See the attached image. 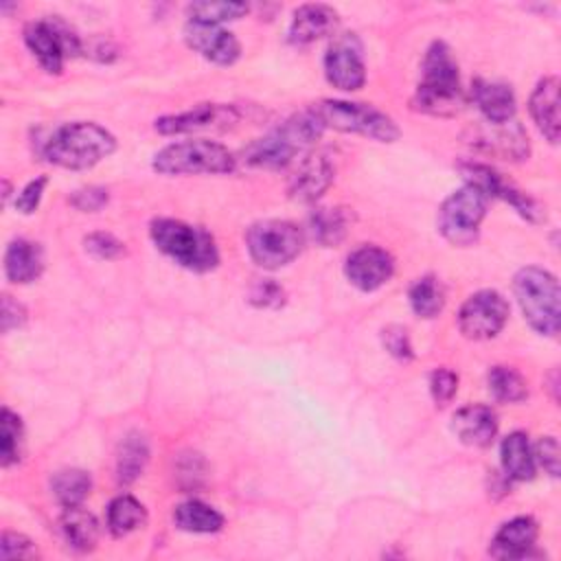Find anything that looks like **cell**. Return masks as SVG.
Listing matches in <instances>:
<instances>
[{
	"label": "cell",
	"mask_w": 561,
	"mask_h": 561,
	"mask_svg": "<svg viewBox=\"0 0 561 561\" xmlns=\"http://www.w3.org/2000/svg\"><path fill=\"white\" fill-rule=\"evenodd\" d=\"M116 149V138L101 125L92 121H75L59 125L44 140L42 153L50 164L61 169H90L103 158L112 156Z\"/></svg>",
	"instance_id": "3"
},
{
	"label": "cell",
	"mask_w": 561,
	"mask_h": 561,
	"mask_svg": "<svg viewBox=\"0 0 561 561\" xmlns=\"http://www.w3.org/2000/svg\"><path fill=\"white\" fill-rule=\"evenodd\" d=\"M327 81L344 92L359 90L366 81V66L362 57V42L355 33L337 35L324 53Z\"/></svg>",
	"instance_id": "13"
},
{
	"label": "cell",
	"mask_w": 561,
	"mask_h": 561,
	"mask_svg": "<svg viewBox=\"0 0 561 561\" xmlns=\"http://www.w3.org/2000/svg\"><path fill=\"white\" fill-rule=\"evenodd\" d=\"M50 486L57 502L66 508V506H79L88 497L92 489V480L81 469H64L53 476Z\"/></svg>",
	"instance_id": "31"
},
{
	"label": "cell",
	"mask_w": 561,
	"mask_h": 561,
	"mask_svg": "<svg viewBox=\"0 0 561 561\" xmlns=\"http://www.w3.org/2000/svg\"><path fill=\"white\" fill-rule=\"evenodd\" d=\"M530 116L539 131L550 140L557 142L561 134V114H559V79L557 77H543L528 101Z\"/></svg>",
	"instance_id": "19"
},
{
	"label": "cell",
	"mask_w": 561,
	"mask_h": 561,
	"mask_svg": "<svg viewBox=\"0 0 561 561\" xmlns=\"http://www.w3.org/2000/svg\"><path fill=\"white\" fill-rule=\"evenodd\" d=\"M394 261L379 245H362L353 250L344 263L348 283L362 291H375L392 278Z\"/></svg>",
	"instance_id": "15"
},
{
	"label": "cell",
	"mask_w": 561,
	"mask_h": 561,
	"mask_svg": "<svg viewBox=\"0 0 561 561\" xmlns=\"http://www.w3.org/2000/svg\"><path fill=\"white\" fill-rule=\"evenodd\" d=\"M324 127H333L346 134H362L379 142H394L399 138L397 123L381 110L368 103H351L337 99H324L313 105Z\"/></svg>",
	"instance_id": "7"
},
{
	"label": "cell",
	"mask_w": 561,
	"mask_h": 561,
	"mask_svg": "<svg viewBox=\"0 0 561 561\" xmlns=\"http://www.w3.org/2000/svg\"><path fill=\"white\" fill-rule=\"evenodd\" d=\"M506 320H508V302L495 289H482L471 294L458 311L460 333L469 340L495 337L506 324Z\"/></svg>",
	"instance_id": "11"
},
{
	"label": "cell",
	"mask_w": 561,
	"mask_h": 561,
	"mask_svg": "<svg viewBox=\"0 0 561 561\" xmlns=\"http://www.w3.org/2000/svg\"><path fill=\"white\" fill-rule=\"evenodd\" d=\"M149 234L160 252L191 272H210L219 263L217 245L204 228L162 217L151 221Z\"/></svg>",
	"instance_id": "4"
},
{
	"label": "cell",
	"mask_w": 561,
	"mask_h": 561,
	"mask_svg": "<svg viewBox=\"0 0 561 561\" xmlns=\"http://www.w3.org/2000/svg\"><path fill=\"white\" fill-rule=\"evenodd\" d=\"M145 506L131 495H118L107 506V528L114 537H125L145 524Z\"/></svg>",
	"instance_id": "29"
},
{
	"label": "cell",
	"mask_w": 561,
	"mask_h": 561,
	"mask_svg": "<svg viewBox=\"0 0 561 561\" xmlns=\"http://www.w3.org/2000/svg\"><path fill=\"white\" fill-rule=\"evenodd\" d=\"M248 252L252 261L265 270H276L294 261L302 245L305 234L302 230L285 219H263L250 226L245 234Z\"/></svg>",
	"instance_id": "8"
},
{
	"label": "cell",
	"mask_w": 561,
	"mask_h": 561,
	"mask_svg": "<svg viewBox=\"0 0 561 561\" xmlns=\"http://www.w3.org/2000/svg\"><path fill=\"white\" fill-rule=\"evenodd\" d=\"M500 458H502V469L506 478L511 480H533L535 478V456L528 443V436L524 432H511L502 445H500Z\"/></svg>",
	"instance_id": "24"
},
{
	"label": "cell",
	"mask_w": 561,
	"mask_h": 561,
	"mask_svg": "<svg viewBox=\"0 0 561 561\" xmlns=\"http://www.w3.org/2000/svg\"><path fill=\"white\" fill-rule=\"evenodd\" d=\"M59 528L70 548L79 552H88L96 546L99 539V522L96 517L79 506H66L59 519Z\"/></svg>",
	"instance_id": "25"
},
{
	"label": "cell",
	"mask_w": 561,
	"mask_h": 561,
	"mask_svg": "<svg viewBox=\"0 0 561 561\" xmlns=\"http://www.w3.org/2000/svg\"><path fill=\"white\" fill-rule=\"evenodd\" d=\"M0 320H2V333H9L11 329H18V327L24 324L26 309L20 302H15L11 296H2V316H0Z\"/></svg>",
	"instance_id": "43"
},
{
	"label": "cell",
	"mask_w": 561,
	"mask_h": 561,
	"mask_svg": "<svg viewBox=\"0 0 561 561\" xmlns=\"http://www.w3.org/2000/svg\"><path fill=\"white\" fill-rule=\"evenodd\" d=\"M324 123L313 107L294 114L280 127L256 138L243 151V160L256 169H283L294 162L296 156L316 145L324 131Z\"/></svg>",
	"instance_id": "2"
},
{
	"label": "cell",
	"mask_w": 561,
	"mask_h": 561,
	"mask_svg": "<svg viewBox=\"0 0 561 561\" xmlns=\"http://www.w3.org/2000/svg\"><path fill=\"white\" fill-rule=\"evenodd\" d=\"M539 535V526L533 517L519 515L500 526L491 541V557L495 559H526L533 557V548Z\"/></svg>",
	"instance_id": "17"
},
{
	"label": "cell",
	"mask_w": 561,
	"mask_h": 561,
	"mask_svg": "<svg viewBox=\"0 0 561 561\" xmlns=\"http://www.w3.org/2000/svg\"><path fill=\"white\" fill-rule=\"evenodd\" d=\"M46 184H48V180H46L44 175L31 180V182L18 193V197H15V208H18L22 215L35 213L37 206H39V199H42V195H44Z\"/></svg>",
	"instance_id": "40"
},
{
	"label": "cell",
	"mask_w": 561,
	"mask_h": 561,
	"mask_svg": "<svg viewBox=\"0 0 561 561\" xmlns=\"http://www.w3.org/2000/svg\"><path fill=\"white\" fill-rule=\"evenodd\" d=\"M412 105L432 116H454L465 105L458 64L445 42H432L421 64V81Z\"/></svg>",
	"instance_id": "1"
},
{
	"label": "cell",
	"mask_w": 561,
	"mask_h": 561,
	"mask_svg": "<svg viewBox=\"0 0 561 561\" xmlns=\"http://www.w3.org/2000/svg\"><path fill=\"white\" fill-rule=\"evenodd\" d=\"M24 42L39 66L50 75H59L66 57H72L81 50L79 37L57 18L28 22L24 26Z\"/></svg>",
	"instance_id": "10"
},
{
	"label": "cell",
	"mask_w": 561,
	"mask_h": 561,
	"mask_svg": "<svg viewBox=\"0 0 561 561\" xmlns=\"http://www.w3.org/2000/svg\"><path fill=\"white\" fill-rule=\"evenodd\" d=\"M230 121L232 116V107L226 105H215V103H199L193 105L186 112H178V114H169V116H160L156 118V131L162 136H175V134H188L195 129H204L210 127L219 121Z\"/></svg>",
	"instance_id": "20"
},
{
	"label": "cell",
	"mask_w": 561,
	"mask_h": 561,
	"mask_svg": "<svg viewBox=\"0 0 561 561\" xmlns=\"http://www.w3.org/2000/svg\"><path fill=\"white\" fill-rule=\"evenodd\" d=\"M467 142L480 153L500 158V160H524L530 153V142L526 129L517 121L506 123H480L469 129Z\"/></svg>",
	"instance_id": "12"
},
{
	"label": "cell",
	"mask_w": 561,
	"mask_h": 561,
	"mask_svg": "<svg viewBox=\"0 0 561 561\" xmlns=\"http://www.w3.org/2000/svg\"><path fill=\"white\" fill-rule=\"evenodd\" d=\"M2 559L9 561V559H33L37 554L33 541L20 533H11V530H4L2 533Z\"/></svg>",
	"instance_id": "38"
},
{
	"label": "cell",
	"mask_w": 561,
	"mask_h": 561,
	"mask_svg": "<svg viewBox=\"0 0 561 561\" xmlns=\"http://www.w3.org/2000/svg\"><path fill=\"white\" fill-rule=\"evenodd\" d=\"M250 300L256 307H278L283 302V289L274 280H259L252 287Z\"/></svg>",
	"instance_id": "42"
},
{
	"label": "cell",
	"mask_w": 561,
	"mask_h": 561,
	"mask_svg": "<svg viewBox=\"0 0 561 561\" xmlns=\"http://www.w3.org/2000/svg\"><path fill=\"white\" fill-rule=\"evenodd\" d=\"M458 390V375L451 373L449 368H436L430 375V392L436 405H447Z\"/></svg>",
	"instance_id": "36"
},
{
	"label": "cell",
	"mask_w": 561,
	"mask_h": 561,
	"mask_svg": "<svg viewBox=\"0 0 561 561\" xmlns=\"http://www.w3.org/2000/svg\"><path fill=\"white\" fill-rule=\"evenodd\" d=\"M337 26V11L329 4H302L294 11L289 24V39L298 46L311 44Z\"/></svg>",
	"instance_id": "21"
},
{
	"label": "cell",
	"mask_w": 561,
	"mask_h": 561,
	"mask_svg": "<svg viewBox=\"0 0 561 561\" xmlns=\"http://www.w3.org/2000/svg\"><path fill=\"white\" fill-rule=\"evenodd\" d=\"M471 99L489 123H506L515 116V94L511 85L502 81L476 79L471 85Z\"/></svg>",
	"instance_id": "22"
},
{
	"label": "cell",
	"mask_w": 561,
	"mask_h": 561,
	"mask_svg": "<svg viewBox=\"0 0 561 561\" xmlns=\"http://www.w3.org/2000/svg\"><path fill=\"white\" fill-rule=\"evenodd\" d=\"M381 337H383V346L386 351L397 357V359H410L412 357V344H410V337L405 333L403 327H386L381 331Z\"/></svg>",
	"instance_id": "39"
},
{
	"label": "cell",
	"mask_w": 561,
	"mask_h": 561,
	"mask_svg": "<svg viewBox=\"0 0 561 561\" xmlns=\"http://www.w3.org/2000/svg\"><path fill=\"white\" fill-rule=\"evenodd\" d=\"M186 11H188V20L221 24L226 20H237L245 15L248 4L245 2H191Z\"/></svg>",
	"instance_id": "34"
},
{
	"label": "cell",
	"mask_w": 561,
	"mask_h": 561,
	"mask_svg": "<svg viewBox=\"0 0 561 561\" xmlns=\"http://www.w3.org/2000/svg\"><path fill=\"white\" fill-rule=\"evenodd\" d=\"M348 230V215L344 208H316L309 215V232L313 241L324 248L337 245Z\"/></svg>",
	"instance_id": "28"
},
{
	"label": "cell",
	"mask_w": 561,
	"mask_h": 561,
	"mask_svg": "<svg viewBox=\"0 0 561 561\" xmlns=\"http://www.w3.org/2000/svg\"><path fill=\"white\" fill-rule=\"evenodd\" d=\"M173 522L180 530L186 533H217L224 526V515L215 511L213 506L199 502V500H188L175 506L173 511Z\"/></svg>",
	"instance_id": "26"
},
{
	"label": "cell",
	"mask_w": 561,
	"mask_h": 561,
	"mask_svg": "<svg viewBox=\"0 0 561 561\" xmlns=\"http://www.w3.org/2000/svg\"><path fill=\"white\" fill-rule=\"evenodd\" d=\"M44 270L42 248L28 239H15L4 252V274L11 283L24 285L35 280Z\"/></svg>",
	"instance_id": "23"
},
{
	"label": "cell",
	"mask_w": 561,
	"mask_h": 561,
	"mask_svg": "<svg viewBox=\"0 0 561 561\" xmlns=\"http://www.w3.org/2000/svg\"><path fill=\"white\" fill-rule=\"evenodd\" d=\"M83 248H85L88 254H92L94 259H101V261L118 259L121 254H125L123 241H118L110 232H92V234H88L83 239Z\"/></svg>",
	"instance_id": "35"
},
{
	"label": "cell",
	"mask_w": 561,
	"mask_h": 561,
	"mask_svg": "<svg viewBox=\"0 0 561 561\" xmlns=\"http://www.w3.org/2000/svg\"><path fill=\"white\" fill-rule=\"evenodd\" d=\"M515 298L522 307L528 324L541 335H554L559 331V283L554 274L543 267L528 265L515 274Z\"/></svg>",
	"instance_id": "5"
},
{
	"label": "cell",
	"mask_w": 561,
	"mask_h": 561,
	"mask_svg": "<svg viewBox=\"0 0 561 561\" xmlns=\"http://www.w3.org/2000/svg\"><path fill=\"white\" fill-rule=\"evenodd\" d=\"M489 390L502 403H517L528 394L524 377L511 366H493L489 370Z\"/></svg>",
	"instance_id": "32"
},
{
	"label": "cell",
	"mask_w": 561,
	"mask_h": 561,
	"mask_svg": "<svg viewBox=\"0 0 561 561\" xmlns=\"http://www.w3.org/2000/svg\"><path fill=\"white\" fill-rule=\"evenodd\" d=\"M533 456H535V462H537L539 467H543V471H546L548 476H552V478L559 476V462H561V458H559V443H557L554 436H543V438H539V443H537L535 449H533Z\"/></svg>",
	"instance_id": "37"
},
{
	"label": "cell",
	"mask_w": 561,
	"mask_h": 561,
	"mask_svg": "<svg viewBox=\"0 0 561 561\" xmlns=\"http://www.w3.org/2000/svg\"><path fill=\"white\" fill-rule=\"evenodd\" d=\"M149 460V445L142 434L131 432L123 438L118 447V458H116V473L121 484H131L142 471Z\"/></svg>",
	"instance_id": "27"
},
{
	"label": "cell",
	"mask_w": 561,
	"mask_h": 561,
	"mask_svg": "<svg viewBox=\"0 0 561 561\" xmlns=\"http://www.w3.org/2000/svg\"><path fill=\"white\" fill-rule=\"evenodd\" d=\"M0 462L2 467H11L13 462L20 460V449H22V421L18 414H13L9 408H2V419H0Z\"/></svg>",
	"instance_id": "33"
},
{
	"label": "cell",
	"mask_w": 561,
	"mask_h": 561,
	"mask_svg": "<svg viewBox=\"0 0 561 561\" xmlns=\"http://www.w3.org/2000/svg\"><path fill=\"white\" fill-rule=\"evenodd\" d=\"M408 298H410V307L416 316L434 318L440 313V309L445 305V289L436 276L427 274L412 283Z\"/></svg>",
	"instance_id": "30"
},
{
	"label": "cell",
	"mask_w": 561,
	"mask_h": 561,
	"mask_svg": "<svg viewBox=\"0 0 561 561\" xmlns=\"http://www.w3.org/2000/svg\"><path fill=\"white\" fill-rule=\"evenodd\" d=\"M333 175H335V167L329 160V156L322 151L311 153L302 158L296 173L291 175L287 186L289 197L302 204H311L327 193V188L333 182Z\"/></svg>",
	"instance_id": "16"
},
{
	"label": "cell",
	"mask_w": 561,
	"mask_h": 561,
	"mask_svg": "<svg viewBox=\"0 0 561 561\" xmlns=\"http://www.w3.org/2000/svg\"><path fill=\"white\" fill-rule=\"evenodd\" d=\"M184 39L195 53L219 66H230L241 55L239 39L219 24L188 20L184 26Z\"/></svg>",
	"instance_id": "14"
},
{
	"label": "cell",
	"mask_w": 561,
	"mask_h": 561,
	"mask_svg": "<svg viewBox=\"0 0 561 561\" xmlns=\"http://www.w3.org/2000/svg\"><path fill=\"white\" fill-rule=\"evenodd\" d=\"M70 204L81 213H94L107 204V191L101 186H85L70 195Z\"/></svg>",
	"instance_id": "41"
},
{
	"label": "cell",
	"mask_w": 561,
	"mask_h": 561,
	"mask_svg": "<svg viewBox=\"0 0 561 561\" xmlns=\"http://www.w3.org/2000/svg\"><path fill=\"white\" fill-rule=\"evenodd\" d=\"M451 427L460 443L469 447H486L497 434V414L482 403L465 405L454 414Z\"/></svg>",
	"instance_id": "18"
},
{
	"label": "cell",
	"mask_w": 561,
	"mask_h": 561,
	"mask_svg": "<svg viewBox=\"0 0 561 561\" xmlns=\"http://www.w3.org/2000/svg\"><path fill=\"white\" fill-rule=\"evenodd\" d=\"M153 171L160 175H195V173H230L237 158L228 147L215 140H182L167 145L153 156Z\"/></svg>",
	"instance_id": "6"
},
{
	"label": "cell",
	"mask_w": 561,
	"mask_h": 561,
	"mask_svg": "<svg viewBox=\"0 0 561 561\" xmlns=\"http://www.w3.org/2000/svg\"><path fill=\"white\" fill-rule=\"evenodd\" d=\"M489 197L473 184L454 191L438 210V230L454 245H473L486 215Z\"/></svg>",
	"instance_id": "9"
}]
</instances>
